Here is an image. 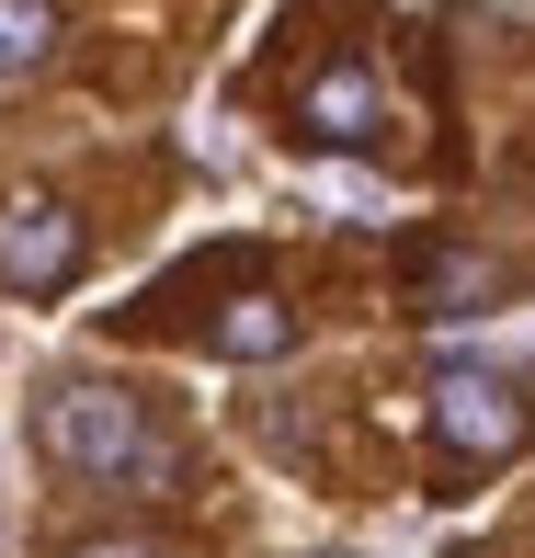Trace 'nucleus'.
<instances>
[{
    "label": "nucleus",
    "mask_w": 535,
    "mask_h": 558,
    "mask_svg": "<svg viewBox=\"0 0 535 558\" xmlns=\"http://www.w3.org/2000/svg\"><path fill=\"white\" fill-rule=\"evenodd\" d=\"M35 445L58 456L69 478H92V490H171V434H148V411L104 376H69V388L35 399Z\"/></svg>",
    "instance_id": "f257e3e1"
},
{
    "label": "nucleus",
    "mask_w": 535,
    "mask_h": 558,
    "mask_svg": "<svg viewBox=\"0 0 535 558\" xmlns=\"http://www.w3.org/2000/svg\"><path fill=\"white\" fill-rule=\"evenodd\" d=\"M433 434H445V456L501 468V456L535 434V411H524L513 376H490V365H445V376H433Z\"/></svg>",
    "instance_id": "f03ea898"
},
{
    "label": "nucleus",
    "mask_w": 535,
    "mask_h": 558,
    "mask_svg": "<svg viewBox=\"0 0 535 558\" xmlns=\"http://www.w3.org/2000/svg\"><path fill=\"white\" fill-rule=\"evenodd\" d=\"M81 274V217L58 206V194H0V286L12 296H46V286H69Z\"/></svg>",
    "instance_id": "7ed1b4c3"
},
{
    "label": "nucleus",
    "mask_w": 535,
    "mask_h": 558,
    "mask_svg": "<svg viewBox=\"0 0 535 558\" xmlns=\"http://www.w3.org/2000/svg\"><path fill=\"white\" fill-rule=\"evenodd\" d=\"M296 114H308V137H330V148H365L376 137V114H388V92H376V69H319L308 92H296Z\"/></svg>",
    "instance_id": "20e7f679"
},
{
    "label": "nucleus",
    "mask_w": 535,
    "mask_h": 558,
    "mask_svg": "<svg viewBox=\"0 0 535 558\" xmlns=\"http://www.w3.org/2000/svg\"><path fill=\"white\" fill-rule=\"evenodd\" d=\"M206 342L240 353V365H251V353H285L296 342V308H285V296H228V308L206 319Z\"/></svg>",
    "instance_id": "39448f33"
},
{
    "label": "nucleus",
    "mask_w": 535,
    "mask_h": 558,
    "mask_svg": "<svg viewBox=\"0 0 535 558\" xmlns=\"http://www.w3.org/2000/svg\"><path fill=\"white\" fill-rule=\"evenodd\" d=\"M46 46H58V0H0V81L46 69Z\"/></svg>",
    "instance_id": "423d86ee"
},
{
    "label": "nucleus",
    "mask_w": 535,
    "mask_h": 558,
    "mask_svg": "<svg viewBox=\"0 0 535 558\" xmlns=\"http://www.w3.org/2000/svg\"><path fill=\"white\" fill-rule=\"evenodd\" d=\"M422 296H433V308H455V296H490V263H478V251H445V263H422Z\"/></svg>",
    "instance_id": "0eeeda50"
},
{
    "label": "nucleus",
    "mask_w": 535,
    "mask_h": 558,
    "mask_svg": "<svg viewBox=\"0 0 535 558\" xmlns=\"http://www.w3.org/2000/svg\"><path fill=\"white\" fill-rule=\"evenodd\" d=\"M69 558H160V547H137V536H92V547H69Z\"/></svg>",
    "instance_id": "6e6552de"
}]
</instances>
